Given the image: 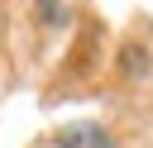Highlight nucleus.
Instances as JSON below:
<instances>
[{"label": "nucleus", "instance_id": "1", "mask_svg": "<svg viewBox=\"0 0 153 148\" xmlns=\"http://www.w3.org/2000/svg\"><path fill=\"white\" fill-rule=\"evenodd\" d=\"M62 148H110V138L100 129H72V134H62Z\"/></svg>", "mask_w": 153, "mask_h": 148}]
</instances>
